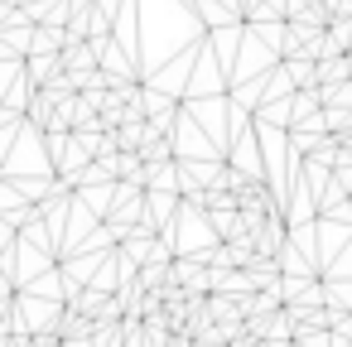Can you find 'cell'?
<instances>
[{"mask_svg":"<svg viewBox=\"0 0 352 347\" xmlns=\"http://www.w3.org/2000/svg\"><path fill=\"white\" fill-rule=\"evenodd\" d=\"M328 328H333V333H347V337H352V313H342V309H328Z\"/></svg>","mask_w":352,"mask_h":347,"instance_id":"8992f818","label":"cell"},{"mask_svg":"<svg viewBox=\"0 0 352 347\" xmlns=\"http://www.w3.org/2000/svg\"><path fill=\"white\" fill-rule=\"evenodd\" d=\"M323 107H352V78L347 82H318Z\"/></svg>","mask_w":352,"mask_h":347,"instance_id":"3957f363","label":"cell"},{"mask_svg":"<svg viewBox=\"0 0 352 347\" xmlns=\"http://www.w3.org/2000/svg\"><path fill=\"white\" fill-rule=\"evenodd\" d=\"M73 304H78L82 313H92V318H97V313H102V304H107V294H102V289H82V294H73Z\"/></svg>","mask_w":352,"mask_h":347,"instance_id":"277c9868","label":"cell"},{"mask_svg":"<svg viewBox=\"0 0 352 347\" xmlns=\"http://www.w3.org/2000/svg\"><path fill=\"white\" fill-rule=\"evenodd\" d=\"M251 241H256V251H261V256H275V260H280V251H285V241H289L285 212H265V222L251 232Z\"/></svg>","mask_w":352,"mask_h":347,"instance_id":"6da1fadb","label":"cell"},{"mask_svg":"<svg viewBox=\"0 0 352 347\" xmlns=\"http://www.w3.org/2000/svg\"><path fill=\"white\" fill-rule=\"evenodd\" d=\"M97 54H102V44H97V39H73V44L63 49V68H73V73L97 68Z\"/></svg>","mask_w":352,"mask_h":347,"instance_id":"7a4b0ae2","label":"cell"},{"mask_svg":"<svg viewBox=\"0 0 352 347\" xmlns=\"http://www.w3.org/2000/svg\"><path fill=\"white\" fill-rule=\"evenodd\" d=\"M145 111H150V116H160V111H174V102H169L164 92H150V87H145Z\"/></svg>","mask_w":352,"mask_h":347,"instance_id":"5b68a950","label":"cell"}]
</instances>
